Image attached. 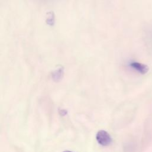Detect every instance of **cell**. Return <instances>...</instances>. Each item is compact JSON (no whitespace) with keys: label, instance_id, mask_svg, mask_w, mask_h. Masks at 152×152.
<instances>
[{"label":"cell","instance_id":"6da1fadb","mask_svg":"<svg viewBox=\"0 0 152 152\" xmlns=\"http://www.w3.org/2000/svg\"><path fill=\"white\" fill-rule=\"evenodd\" d=\"M96 139L98 143L103 146H107L112 142L111 136L108 132L104 130H100L97 133Z\"/></svg>","mask_w":152,"mask_h":152},{"label":"cell","instance_id":"7a4b0ae2","mask_svg":"<svg viewBox=\"0 0 152 152\" xmlns=\"http://www.w3.org/2000/svg\"><path fill=\"white\" fill-rule=\"evenodd\" d=\"M130 66L132 68L136 69L139 73L143 75L147 74L149 71V68L148 65L139 63V62H132L130 64Z\"/></svg>","mask_w":152,"mask_h":152},{"label":"cell","instance_id":"3957f363","mask_svg":"<svg viewBox=\"0 0 152 152\" xmlns=\"http://www.w3.org/2000/svg\"><path fill=\"white\" fill-rule=\"evenodd\" d=\"M62 75L63 76V70L62 68L59 69V70H58L57 71L55 72L54 74H53V79L55 80V81H57V80H59L61 78H62Z\"/></svg>","mask_w":152,"mask_h":152},{"label":"cell","instance_id":"277c9868","mask_svg":"<svg viewBox=\"0 0 152 152\" xmlns=\"http://www.w3.org/2000/svg\"><path fill=\"white\" fill-rule=\"evenodd\" d=\"M67 113H68V112H67L66 110H61V111H60V112H59L60 114H61V115H66V114H67Z\"/></svg>","mask_w":152,"mask_h":152},{"label":"cell","instance_id":"5b68a950","mask_svg":"<svg viewBox=\"0 0 152 152\" xmlns=\"http://www.w3.org/2000/svg\"><path fill=\"white\" fill-rule=\"evenodd\" d=\"M71 152V151H64V152Z\"/></svg>","mask_w":152,"mask_h":152}]
</instances>
